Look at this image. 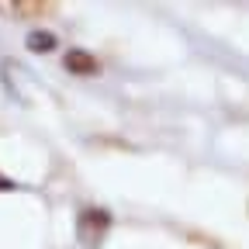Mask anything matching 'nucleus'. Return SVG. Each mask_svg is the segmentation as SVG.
Listing matches in <instances>:
<instances>
[{
    "label": "nucleus",
    "mask_w": 249,
    "mask_h": 249,
    "mask_svg": "<svg viewBox=\"0 0 249 249\" xmlns=\"http://www.w3.org/2000/svg\"><path fill=\"white\" fill-rule=\"evenodd\" d=\"M49 11V4H42V0H11V4H0V14H7V18H42Z\"/></svg>",
    "instance_id": "obj_2"
},
{
    "label": "nucleus",
    "mask_w": 249,
    "mask_h": 249,
    "mask_svg": "<svg viewBox=\"0 0 249 249\" xmlns=\"http://www.w3.org/2000/svg\"><path fill=\"white\" fill-rule=\"evenodd\" d=\"M66 70L76 76H93L97 73V59L87 55L83 49H73V52H66Z\"/></svg>",
    "instance_id": "obj_3"
},
{
    "label": "nucleus",
    "mask_w": 249,
    "mask_h": 249,
    "mask_svg": "<svg viewBox=\"0 0 249 249\" xmlns=\"http://www.w3.org/2000/svg\"><path fill=\"white\" fill-rule=\"evenodd\" d=\"M55 45V35L52 31H35V35H28V49L31 52H49Z\"/></svg>",
    "instance_id": "obj_4"
},
{
    "label": "nucleus",
    "mask_w": 249,
    "mask_h": 249,
    "mask_svg": "<svg viewBox=\"0 0 249 249\" xmlns=\"http://www.w3.org/2000/svg\"><path fill=\"white\" fill-rule=\"evenodd\" d=\"M107 229H111V214L104 208H87L80 214V222H76V235H80L83 246H101Z\"/></svg>",
    "instance_id": "obj_1"
}]
</instances>
